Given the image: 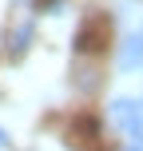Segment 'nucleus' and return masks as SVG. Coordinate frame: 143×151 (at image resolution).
Listing matches in <instances>:
<instances>
[{
	"label": "nucleus",
	"instance_id": "f257e3e1",
	"mask_svg": "<svg viewBox=\"0 0 143 151\" xmlns=\"http://www.w3.org/2000/svg\"><path fill=\"white\" fill-rule=\"evenodd\" d=\"M107 115H111V123L131 139V147H143V104H139V99L115 96L111 107H107Z\"/></svg>",
	"mask_w": 143,
	"mask_h": 151
},
{
	"label": "nucleus",
	"instance_id": "f03ea898",
	"mask_svg": "<svg viewBox=\"0 0 143 151\" xmlns=\"http://www.w3.org/2000/svg\"><path fill=\"white\" fill-rule=\"evenodd\" d=\"M139 68H143V28L119 44V72H139Z\"/></svg>",
	"mask_w": 143,
	"mask_h": 151
},
{
	"label": "nucleus",
	"instance_id": "20e7f679",
	"mask_svg": "<svg viewBox=\"0 0 143 151\" xmlns=\"http://www.w3.org/2000/svg\"><path fill=\"white\" fill-rule=\"evenodd\" d=\"M8 143H12V139H8V131H4V127H0V151H4Z\"/></svg>",
	"mask_w": 143,
	"mask_h": 151
},
{
	"label": "nucleus",
	"instance_id": "7ed1b4c3",
	"mask_svg": "<svg viewBox=\"0 0 143 151\" xmlns=\"http://www.w3.org/2000/svg\"><path fill=\"white\" fill-rule=\"evenodd\" d=\"M28 40H32V24H20V28L8 36V52H16V56H20L24 48H28Z\"/></svg>",
	"mask_w": 143,
	"mask_h": 151
},
{
	"label": "nucleus",
	"instance_id": "39448f33",
	"mask_svg": "<svg viewBox=\"0 0 143 151\" xmlns=\"http://www.w3.org/2000/svg\"><path fill=\"white\" fill-rule=\"evenodd\" d=\"M127 151H143V147H127Z\"/></svg>",
	"mask_w": 143,
	"mask_h": 151
},
{
	"label": "nucleus",
	"instance_id": "423d86ee",
	"mask_svg": "<svg viewBox=\"0 0 143 151\" xmlns=\"http://www.w3.org/2000/svg\"><path fill=\"white\" fill-rule=\"evenodd\" d=\"M139 104H143V99H139Z\"/></svg>",
	"mask_w": 143,
	"mask_h": 151
}]
</instances>
